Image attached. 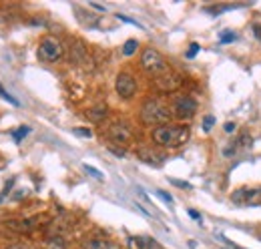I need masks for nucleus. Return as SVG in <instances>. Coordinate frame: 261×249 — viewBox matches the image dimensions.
Instances as JSON below:
<instances>
[{"label": "nucleus", "instance_id": "nucleus-12", "mask_svg": "<svg viewBox=\"0 0 261 249\" xmlns=\"http://www.w3.org/2000/svg\"><path fill=\"white\" fill-rule=\"evenodd\" d=\"M137 155H139V159L143 163H147V165H161L165 161V157L161 153H157L155 149H151V147H141L137 151Z\"/></svg>", "mask_w": 261, "mask_h": 249}, {"label": "nucleus", "instance_id": "nucleus-29", "mask_svg": "<svg viewBox=\"0 0 261 249\" xmlns=\"http://www.w3.org/2000/svg\"><path fill=\"white\" fill-rule=\"evenodd\" d=\"M91 6H93L95 10H98V12H107V8H105V6H100V4H95V2H91Z\"/></svg>", "mask_w": 261, "mask_h": 249}, {"label": "nucleus", "instance_id": "nucleus-21", "mask_svg": "<svg viewBox=\"0 0 261 249\" xmlns=\"http://www.w3.org/2000/svg\"><path fill=\"white\" fill-rule=\"evenodd\" d=\"M85 171H87L89 175H93L95 179H98V181H102V179H105V175H102V173H100L98 169H95L93 165H87V163H85Z\"/></svg>", "mask_w": 261, "mask_h": 249}, {"label": "nucleus", "instance_id": "nucleus-25", "mask_svg": "<svg viewBox=\"0 0 261 249\" xmlns=\"http://www.w3.org/2000/svg\"><path fill=\"white\" fill-rule=\"evenodd\" d=\"M157 195H159V197L163 199L165 203H169V205H173V203H175V201H173V197H171V195H169L167 191H161V189H159V191H157Z\"/></svg>", "mask_w": 261, "mask_h": 249}, {"label": "nucleus", "instance_id": "nucleus-28", "mask_svg": "<svg viewBox=\"0 0 261 249\" xmlns=\"http://www.w3.org/2000/svg\"><path fill=\"white\" fill-rule=\"evenodd\" d=\"M235 129H237V127H235V123H225V133H227V135L235 133Z\"/></svg>", "mask_w": 261, "mask_h": 249}, {"label": "nucleus", "instance_id": "nucleus-23", "mask_svg": "<svg viewBox=\"0 0 261 249\" xmlns=\"http://www.w3.org/2000/svg\"><path fill=\"white\" fill-rule=\"evenodd\" d=\"M117 18H119V20H123V22H127V24H133V27H137V29H143V24H139L137 20H133V18L125 16V14H117Z\"/></svg>", "mask_w": 261, "mask_h": 249}, {"label": "nucleus", "instance_id": "nucleus-2", "mask_svg": "<svg viewBox=\"0 0 261 249\" xmlns=\"http://www.w3.org/2000/svg\"><path fill=\"white\" fill-rule=\"evenodd\" d=\"M171 109L165 105L161 98H149L145 101V105L141 107V121L149 127H163V124H169V119H171Z\"/></svg>", "mask_w": 261, "mask_h": 249}, {"label": "nucleus", "instance_id": "nucleus-31", "mask_svg": "<svg viewBox=\"0 0 261 249\" xmlns=\"http://www.w3.org/2000/svg\"><path fill=\"white\" fill-rule=\"evenodd\" d=\"M253 31H255V36L261 40V27H259V24H255V27H253Z\"/></svg>", "mask_w": 261, "mask_h": 249}, {"label": "nucleus", "instance_id": "nucleus-22", "mask_svg": "<svg viewBox=\"0 0 261 249\" xmlns=\"http://www.w3.org/2000/svg\"><path fill=\"white\" fill-rule=\"evenodd\" d=\"M213 124H215V117H213V115H207V117L203 119V131L209 133V131L213 129Z\"/></svg>", "mask_w": 261, "mask_h": 249}, {"label": "nucleus", "instance_id": "nucleus-10", "mask_svg": "<svg viewBox=\"0 0 261 249\" xmlns=\"http://www.w3.org/2000/svg\"><path fill=\"white\" fill-rule=\"evenodd\" d=\"M251 145H253L251 135L243 133V135H239V137H237V141H233V143H229L227 147H223V155H225V157H235V155H239L241 151L251 149Z\"/></svg>", "mask_w": 261, "mask_h": 249}, {"label": "nucleus", "instance_id": "nucleus-8", "mask_svg": "<svg viewBox=\"0 0 261 249\" xmlns=\"http://www.w3.org/2000/svg\"><path fill=\"white\" fill-rule=\"evenodd\" d=\"M181 85H183V79L177 72H171V70L163 72L161 77H155V87L161 93H175Z\"/></svg>", "mask_w": 261, "mask_h": 249}, {"label": "nucleus", "instance_id": "nucleus-3", "mask_svg": "<svg viewBox=\"0 0 261 249\" xmlns=\"http://www.w3.org/2000/svg\"><path fill=\"white\" fill-rule=\"evenodd\" d=\"M141 66H143L145 72H149L153 77H161L163 72L169 70L165 57L159 51H155V48H145L143 51V55H141Z\"/></svg>", "mask_w": 261, "mask_h": 249}, {"label": "nucleus", "instance_id": "nucleus-20", "mask_svg": "<svg viewBox=\"0 0 261 249\" xmlns=\"http://www.w3.org/2000/svg\"><path fill=\"white\" fill-rule=\"evenodd\" d=\"M72 133L79 135V137H85V139H91L93 137V131L87 129V127H76V129H72Z\"/></svg>", "mask_w": 261, "mask_h": 249}, {"label": "nucleus", "instance_id": "nucleus-19", "mask_svg": "<svg viewBox=\"0 0 261 249\" xmlns=\"http://www.w3.org/2000/svg\"><path fill=\"white\" fill-rule=\"evenodd\" d=\"M29 133H31V127H27V124H24V127H18V131H14V133H12V137H14V141H16V143H20Z\"/></svg>", "mask_w": 261, "mask_h": 249}, {"label": "nucleus", "instance_id": "nucleus-9", "mask_svg": "<svg viewBox=\"0 0 261 249\" xmlns=\"http://www.w3.org/2000/svg\"><path fill=\"white\" fill-rule=\"evenodd\" d=\"M115 91L121 98H130L137 93V81L130 77L129 72H121L115 81Z\"/></svg>", "mask_w": 261, "mask_h": 249}, {"label": "nucleus", "instance_id": "nucleus-33", "mask_svg": "<svg viewBox=\"0 0 261 249\" xmlns=\"http://www.w3.org/2000/svg\"><path fill=\"white\" fill-rule=\"evenodd\" d=\"M237 249H239V247H237Z\"/></svg>", "mask_w": 261, "mask_h": 249}, {"label": "nucleus", "instance_id": "nucleus-13", "mask_svg": "<svg viewBox=\"0 0 261 249\" xmlns=\"http://www.w3.org/2000/svg\"><path fill=\"white\" fill-rule=\"evenodd\" d=\"M83 249H121V245L113 243L111 239H102V237H91L83 241Z\"/></svg>", "mask_w": 261, "mask_h": 249}, {"label": "nucleus", "instance_id": "nucleus-32", "mask_svg": "<svg viewBox=\"0 0 261 249\" xmlns=\"http://www.w3.org/2000/svg\"><path fill=\"white\" fill-rule=\"evenodd\" d=\"M8 249H29L27 245H12V247H8Z\"/></svg>", "mask_w": 261, "mask_h": 249}, {"label": "nucleus", "instance_id": "nucleus-18", "mask_svg": "<svg viewBox=\"0 0 261 249\" xmlns=\"http://www.w3.org/2000/svg\"><path fill=\"white\" fill-rule=\"evenodd\" d=\"M235 40H237V34L233 31H223L221 36H219V42L221 44H229V42H235Z\"/></svg>", "mask_w": 261, "mask_h": 249}, {"label": "nucleus", "instance_id": "nucleus-24", "mask_svg": "<svg viewBox=\"0 0 261 249\" xmlns=\"http://www.w3.org/2000/svg\"><path fill=\"white\" fill-rule=\"evenodd\" d=\"M0 96H2V98H4V101H8V103H10V105H14V107H18V101H16V98H14V96H10V94L6 93V91H4V89H2V87H0Z\"/></svg>", "mask_w": 261, "mask_h": 249}, {"label": "nucleus", "instance_id": "nucleus-15", "mask_svg": "<svg viewBox=\"0 0 261 249\" xmlns=\"http://www.w3.org/2000/svg\"><path fill=\"white\" fill-rule=\"evenodd\" d=\"M44 249H66V241L61 235H53V237H46L44 239Z\"/></svg>", "mask_w": 261, "mask_h": 249}, {"label": "nucleus", "instance_id": "nucleus-7", "mask_svg": "<svg viewBox=\"0 0 261 249\" xmlns=\"http://www.w3.org/2000/svg\"><path fill=\"white\" fill-rule=\"evenodd\" d=\"M107 135L113 143H119V145H127L130 139H133V129L129 123L125 121H115V123L109 124L107 129Z\"/></svg>", "mask_w": 261, "mask_h": 249}, {"label": "nucleus", "instance_id": "nucleus-30", "mask_svg": "<svg viewBox=\"0 0 261 249\" xmlns=\"http://www.w3.org/2000/svg\"><path fill=\"white\" fill-rule=\"evenodd\" d=\"M187 213H189V215H191V217H193V219H197V221H201V215H199L197 211H193V209H189Z\"/></svg>", "mask_w": 261, "mask_h": 249}, {"label": "nucleus", "instance_id": "nucleus-5", "mask_svg": "<svg viewBox=\"0 0 261 249\" xmlns=\"http://www.w3.org/2000/svg\"><path fill=\"white\" fill-rule=\"evenodd\" d=\"M173 115H175V119H179V121H189V119H193L197 113V101L193 96H189V94H181V96H177L175 101H173Z\"/></svg>", "mask_w": 261, "mask_h": 249}, {"label": "nucleus", "instance_id": "nucleus-14", "mask_svg": "<svg viewBox=\"0 0 261 249\" xmlns=\"http://www.w3.org/2000/svg\"><path fill=\"white\" fill-rule=\"evenodd\" d=\"M107 113H109V109H107V105H97V107H93L87 115H89V119L91 121H95V123H100L105 117H107Z\"/></svg>", "mask_w": 261, "mask_h": 249}, {"label": "nucleus", "instance_id": "nucleus-1", "mask_svg": "<svg viewBox=\"0 0 261 249\" xmlns=\"http://www.w3.org/2000/svg\"><path fill=\"white\" fill-rule=\"evenodd\" d=\"M151 137L157 145H161L165 149H179L189 139V127H185V124H163V127L153 129Z\"/></svg>", "mask_w": 261, "mask_h": 249}, {"label": "nucleus", "instance_id": "nucleus-6", "mask_svg": "<svg viewBox=\"0 0 261 249\" xmlns=\"http://www.w3.org/2000/svg\"><path fill=\"white\" fill-rule=\"evenodd\" d=\"M231 201H233L235 205H245V207L261 205V187H253V189H237V191H233Z\"/></svg>", "mask_w": 261, "mask_h": 249}, {"label": "nucleus", "instance_id": "nucleus-4", "mask_svg": "<svg viewBox=\"0 0 261 249\" xmlns=\"http://www.w3.org/2000/svg\"><path fill=\"white\" fill-rule=\"evenodd\" d=\"M65 46L57 36H44L38 44V57L44 62H57L63 59Z\"/></svg>", "mask_w": 261, "mask_h": 249}, {"label": "nucleus", "instance_id": "nucleus-17", "mask_svg": "<svg viewBox=\"0 0 261 249\" xmlns=\"http://www.w3.org/2000/svg\"><path fill=\"white\" fill-rule=\"evenodd\" d=\"M137 48H139V42H137L135 38H130V40H127V42L123 44V55H125V57H130V55H135Z\"/></svg>", "mask_w": 261, "mask_h": 249}, {"label": "nucleus", "instance_id": "nucleus-27", "mask_svg": "<svg viewBox=\"0 0 261 249\" xmlns=\"http://www.w3.org/2000/svg\"><path fill=\"white\" fill-rule=\"evenodd\" d=\"M171 183L177 187H181V189H191V185L189 183H185V181H177V179H171Z\"/></svg>", "mask_w": 261, "mask_h": 249}, {"label": "nucleus", "instance_id": "nucleus-11", "mask_svg": "<svg viewBox=\"0 0 261 249\" xmlns=\"http://www.w3.org/2000/svg\"><path fill=\"white\" fill-rule=\"evenodd\" d=\"M42 221V217H27V219H8L6 227L16 231V233H31L38 227V223Z\"/></svg>", "mask_w": 261, "mask_h": 249}, {"label": "nucleus", "instance_id": "nucleus-16", "mask_svg": "<svg viewBox=\"0 0 261 249\" xmlns=\"http://www.w3.org/2000/svg\"><path fill=\"white\" fill-rule=\"evenodd\" d=\"M133 241L137 249H159V243L153 237H135Z\"/></svg>", "mask_w": 261, "mask_h": 249}, {"label": "nucleus", "instance_id": "nucleus-26", "mask_svg": "<svg viewBox=\"0 0 261 249\" xmlns=\"http://www.w3.org/2000/svg\"><path fill=\"white\" fill-rule=\"evenodd\" d=\"M199 48H201V46H199L197 42H193V44L189 46V51H187V55H185V57H187V59H193L197 53H199Z\"/></svg>", "mask_w": 261, "mask_h": 249}]
</instances>
